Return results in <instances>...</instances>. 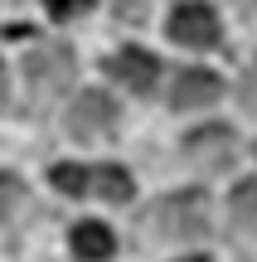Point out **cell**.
Segmentation results:
<instances>
[{"instance_id":"6da1fadb","label":"cell","mask_w":257,"mask_h":262,"mask_svg":"<svg viewBox=\"0 0 257 262\" xmlns=\"http://www.w3.org/2000/svg\"><path fill=\"white\" fill-rule=\"evenodd\" d=\"M155 238L165 243H190V238H204L209 233V199L199 189H175V194L155 199L151 214H146Z\"/></svg>"},{"instance_id":"7a4b0ae2","label":"cell","mask_w":257,"mask_h":262,"mask_svg":"<svg viewBox=\"0 0 257 262\" xmlns=\"http://www.w3.org/2000/svg\"><path fill=\"white\" fill-rule=\"evenodd\" d=\"M49 180L63 194H92V199H107V204L131 199V175L122 165H54Z\"/></svg>"},{"instance_id":"3957f363","label":"cell","mask_w":257,"mask_h":262,"mask_svg":"<svg viewBox=\"0 0 257 262\" xmlns=\"http://www.w3.org/2000/svg\"><path fill=\"white\" fill-rule=\"evenodd\" d=\"M25 83H29V97L34 102H49L58 97L68 83H73V49L68 44H44L25 58Z\"/></svg>"},{"instance_id":"277c9868","label":"cell","mask_w":257,"mask_h":262,"mask_svg":"<svg viewBox=\"0 0 257 262\" xmlns=\"http://www.w3.org/2000/svg\"><path fill=\"white\" fill-rule=\"evenodd\" d=\"M184 156H190L194 170H204V175H223V170L238 160V136H233L228 126H199L184 136Z\"/></svg>"},{"instance_id":"5b68a950","label":"cell","mask_w":257,"mask_h":262,"mask_svg":"<svg viewBox=\"0 0 257 262\" xmlns=\"http://www.w3.org/2000/svg\"><path fill=\"white\" fill-rule=\"evenodd\" d=\"M170 39H180V44H190V49H214L223 39V25H219V15H214L204 0H184L170 15Z\"/></svg>"},{"instance_id":"8992f818","label":"cell","mask_w":257,"mask_h":262,"mask_svg":"<svg viewBox=\"0 0 257 262\" xmlns=\"http://www.w3.org/2000/svg\"><path fill=\"white\" fill-rule=\"evenodd\" d=\"M68 131L78 141H97V136H112L116 131V102L97 88H87L73 107H68Z\"/></svg>"},{"instance_id":"52a82bcc","label":"cell","mask_w":257,"mask_h":262,"mask_svg":"<svg viewBox=\"0 0 257 262\" xmlns=\"http://www.w3.org/2000/svg\"><path fill=\"white\" fill-rule=\"evenodd\" d=\"M223 97V78L209 68H180L170 78V107L175 112H190V107H209Z\"/></svg>"},{"instance_id":"ba28073f","label":"cell","mask_w":257,"mask_h":262,"mask_svg":"<svg viewBox=\"0 0 257 262\" xmlns=\"http://www.w3.org/2000/svg\"><path fill=\"white\" fill-rule=\"evenodd\" d=\"M107 73H112L122 88H131V93H155L160 63H155V54H146V49L126 44V49H116V54L107 58Z\"/></svg>"},{"instance_id":"9c48e42d","label":"cell","mask_w":257,"mask_h":262,"mask_svg":"<svg viewBox=\"0 0 257 262\" xmlns=\"http://www.w3.org/2000/svg\"><path fill=\"white\" fill-rule=\"evenodd\" d=\"M68 243H73V257H83V262H107V257L116 253L112 228H107V224H97V219H87V224H73Z\"/></svg>"},{"instance_id":"30bf717a","label":"cell","mask_w":257,"mask_h":262,"mask_svg":"<svg viewBox=\"0 0 257 262\" xmlns=\"http://www.w3.org/2000/svg\"><path fill=\"white\" fill-rule=\"evenodd\" d=\"M228 214L238 228H248V233H257V180H243L238 189H233L228 199Z\"/></svg>"},{"instance_id":"8fae6325","label":"cell","mask_w":257,"mask_h":262,"mask_svg":"<svg viewBox=\"0 0 257 262\" xmlns=\"http://www.w3.org/2000/svg\"><path fill=\"white\" fill-rule=\"evenodd\" d=\"M19 204H25V185H19V175H0V219L19 214Z\"/></svg>"},{"instance_id":"7c38bea8","label":"cell","mask_w":257,"mask_h":262,"mask_svg":"<svg viewBox=\"0 0 257 262\" xmlns=\"http://www.w3.org/2000/svg\"><path fill=\"white\" fill-rule=\"evenodd\" d=\"M44 5H49V15H54V19H73V15H83L92 0H44Z\"/></svg>"},{"instance_id":"4fadbf2b","label":"cell","mask_w":257,"mask_h":262,"mask_svg":"<svg viewBox=\"0 0 257 262\" xmlns=\"http://www.w3.org/2000/svg\"><path fill=\"white\" fill-rule=\"evenodd\" d=\"M238 97H243V107H252V112H257V73L243 83V93H238Z\"/></svg>"},{"instance_id":"5bb4252c","label":"cell","mask_w":257,"mask_h":262,"mask_svg":"<svg viewBox=\"0 0 257 262\" xmlns=\"http://www.w3.org/2000/svg\"><path fill=\"white\" fill-rule=\"evenodd\" d=\"M5 93H10V78H5V63H0V102H5Z\"/></svg>"},{"instance_id":"9a60e30c","label":"cell","mask_w":257,"mask_h":262,"mask_svg":"<svg viewBox=\"0 0 257 262\" xmlns=\"http://www.w3.org/2000/svg\"><path fill=\"white\" fill-rule=\"evenodd\" d=\"M180 262H209V257H180Z\"/></svg>"}]
</instances>
